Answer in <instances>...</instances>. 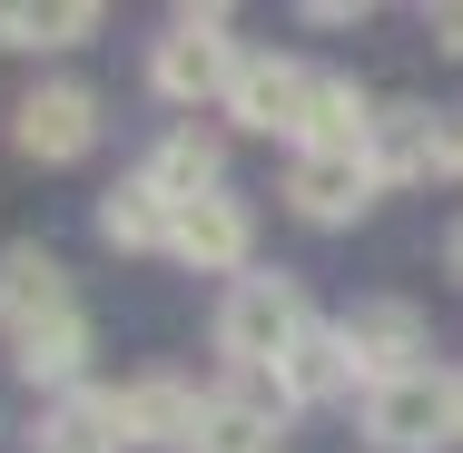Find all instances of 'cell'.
I'll list each match as a JSON object with an SVG mask.
<instances>
[{
	"mask_svg": "<svg viewBox=\"0 0 463 453\" xmlns=\"http://www.w3.org/2000/svg\"><path fill=\"white\" fill-rule=\"evenodd\" d=\"M138 178L158 187L168 207H197V197H217V178H227V148L207 138V128H168L158 148H148V168Z\"/></svg>",
	"mask_w": 463,
	"mask_h": 453,
	"instance_id": "cell-13",
	"label": "cell"
},
{
	"mask_svg": "<svg viewBox=\"0 0 463 453\" xmlns=\"http://www.w3.org/2000/svg\"><path fill=\"white\" fill-rule=\"evenodd\" d=\"M247 247H257V217L217 187V197H197V207H178V237H168V257L197 276H237L247 267Z\"/></svg>",
	"mask_w": 463,
	"mask_h": 453,
	"instance_id": "cell-10",
	"label": "cell"
},
{
	"mask_svg": "<svg viewBox=\"0 0 463 453\" xmlns=\"http://www.w3.org/2000/svg\"><path fill=\"white\" fill-rule=\"evenodd\" d=\"M286 384L277 374H237V384H217L207 394V414H197V444L187 453H277L286 444Z\"/></svg>",
	"mask_w": 463,
	"mask_h": 453,
	"instance_id": "cell-5",
	"label": "cell"
},
{
	"mask_svg": "<svg viewBox=\"0 0 463 453\" xmlns=\"http://www.w3.org/2000/svg\"><path fill=\"white\" fill-rule=\"evenodd\" d=\"M365 168L384 187H394V178H434V109H374Z\"/></svg>",
	"mask_w": 463,
	"mask_h": 453,
	"instance_id": "cell-17",
	"label": "cell"
},
{
	"mask_svg": "<svg viewBox=\"0 0 463 453\" xmlns=\"http://www.w3.org/2000/svg\"><path fill=\"white\" fill-rule=\"evenodd\" d=\"M237 70H247V50L227 40V10H178L168 20V40L148 50V90L178 99V109H227V90H237Z\"/></svg>",
	"mask_w": 463,
	"mask_h": 453,
	"instance_id": "cell-3",
	"label": "cell"
},
{
	"mask_svg": "<svg viewBox=\"0 0 463 453\" xmlns=\"http://www.w3.org/2000/svg\"><path fill=\"white\" fill-rule=\"evenodd\" d=\"M444 267H454V276H463V217H454V237H444Z\"/></svg>",
	"mask_w": 463,
	"mask_h": 453,
	"instance_id": "cell-22",
	"label": "cell"
},
{
	"mask_svg": "<svg viewBox=\"0 0 463 453\" xmlns=\"http://www.w3.org/2000/svg\"><path fill=\"white\" fill-rule=\"evenodd\" d=\"M277 384H286V404H335L345 384H355V355H345V335L335 326H316L296 355L277 364Z\"/></svg>",
	"mask_w": 463,
	"mask_h": 453,
	"instance_id": "cell-18",
	"label": "cell"
},
{
	"mask_svg": "<svg viewBox=\"0 0 463 453\" xmlns=\"http://www.w3.org/2000/svg\"><path fill=\"white\" fill-rule=\"evenodd\" d=\"M99 237H109L118 257H138V247H168V237H178V207H168L148 178H128V187H109V197H99Z\"/></svg>",
	"mask_w": 463,
	"mask_h": 453,
	"instance_id": "cell-16",
	"label": "cell"
},
{
	"mask_svg": "<svg viewBox=\"0 0 463 453\" xmlns=\"http://www.w3.org/2000/svg\"><path fill=\"white\" fill-rule=\"evenodd\" d=\"M365 444L374 453H444V444H463V374L414 364V374L374 384L365 394Z\"/></svg>",
	"mask_w": 463,
	"mask_h": 453,
	"instance_id": "cell-2",
	"label": "cell"
},
{
	"mask_svg": "<svg viewBox=\"0 0 463 453\" xmlns=\"http://www.w3.org/2000/svg\"><path fill=\"white\" fill-rule=\"evenodd\" d=\"M306 99H316V70H306V60L247 50V70H237V90H227V118L257 128V138H306Z\"/></svg>",
	"mask_w": 463,
	"mask_h": 453,
	"instance_id": "cell-6",
	"label": "cell"
},
{
	"mask_svg": "<svg viewBox=\"0 0 463 453\" xmlns=\"http://www.w3.org/2000/svg\"><path fill=\"white\" fill-rule=\"evenodd\" d=\"M10 148L40 158V168L90 158V148H99V90H80V80H40V90L10 109Z\"/></svg>",
	"mask_w": 463,
	"mask_h": 453,
	"instance_id": "cell-4",
	"label": "cell"
},
{
	"mask_svg": "<svg viewBox=\"0 0 463 453\" xmlns=\"http://www.w3.org/2000/svg\"><path fill=\"white\" fill-rule=\"evenodd\" d=\"M60 316H80L60 257H50V247H0V335L20 345V335H40V326H60Z\"/></svg>",
	"mask_w": 463,
	"mask_h": 453,
	"instance_id": "cell-9",
	"label": "cell"
},
{
	"mask_svg": "<svg viewBox=\"0 0 463 453\" xmlns=\"http://www.w3.org/2000/svg\"><path fill=\"white\" fill-rule=\"evenodd\" d=\"M335 335H345V355H355V384H365V394L424 364V316H414L404 296H365V306H355Z\"/></svg>",
	"mask_w": 463,
	"mask_h": 453,
	"instance_id": "cell-7",
	"label": "cell"
},
{
	"mask_svg": "<svg viewBox=\"0 0 463 453\" xmlns=\"http://www.w3.org/2000/svg\"><path fill=\"white\" fill-rule=\"evenodd\" d=\"M434 178H463V109H434Z\"/></svg>",
	"mask_w": 463,
	"mask_h": 453,
	"instance_id": "cell-20",
	"label": "cell"
},
{
	"mask_svg": "<svg viewBox=\"0 0 463 453\" xmlns=\"http://www.w3.org/2000/svg\"><path fill=\"white\" fill-rule=\"evenodd\" d=\"M10 364H20V384H50V394H80V384H90V316H60V326L20 335V345H10Z\"/></svg>",
	"mask_w": 463,
	"mask_h": 453,
	"instance_id": "cell-14",
	"label": "cell"
},
{
	"mask_svg": "<svg viewBox=\"0 0 463 453\" xmlns=\"http://www.w3.org/2000/svg\"><path fill=\"white\" fill-rule=\"evenodd\" d=\"M99 0H0V50H80Z\"/></svg>",
	"mask_w": 463,
	"mask_h": 453,
	"instance_id": "cell-15",
	"label": "cell"
},
{
	"mask_svg": "<svg viewBox=\"0 0 463 453\" xmlns=\"http://www.w3.org/2000/svg\"><path fill=\"white\" fill-rule=\"evenodd\" d=\"M374 168L365 158H296V168H286V207H296V217H306V227H345V217H365L374 207Z\"/></svg>",
	"mask_w": 463,
	"mask_h": 453,
	"instance_id": "cell-11",
	"label": "cell"
},
{
	"mask_svg": "<svg viewBox=\"0 0 463 453\" xmlns=\"http://www.w3.org/2000/svg\"><path fill=\"white\" fill-rule=\"evenodd\" d=\"M40 453H118V394H99V384L60 394V414L40 424Z\"/></svg>",
	"mask_w": 463,
	"mask_h": 453,
	"instance_id": "cell-19",
	"label": "cell"
},
{
	"mask_svg": "<svg viewBox=\"0 0 463 453\" xmlns=\"http://www.w3.org/2000/svg\"><path fill=\"white\" fill-rule=\"evenodd\" d=\"M434 40H444V50L463 60V0H444V10H434Z\"/></svg>",
	"mask_w": 463,
	"mask_h": 453,
	"instance_id": "cell-21",
	"label": "cell"
},
{
	"mask_svg": "<svg viewBox=\"0 0 463 453\" xmlns=\"http://www.w3.org/2000/svg\"><path fill=\"white\" fill-rule=\"evenodd\" d=\"M197 414H207V394L187 384V374H128L118 384V444H158V453H187L197 444Z\"/></svg>",
	"mask_w": 463,
	"mask_h": 453,
	"instance_id": "cell-8",
	"label": "cell"
},
{
	"mask_svg": "<svg viewBox=\"0 0 463 453\" xmlns=\"http://www.w3.org/2000/svg\"><path fill=\"white\" fill-rule=\"evenodd\" d=\"M306 335H316V316H306V296L286 276H237L227 306H217V355L237 364V374H277Z\"/></svg>",
	"mask_w": 463,
	"mask_h": 453,
	"instance_id": "cell-1",
	"label": "cell"
},
{
	"mask_svg": "<svg viewBox=\"0 0 463 453\" xmlns=\"http://www.w3.org/2000/svg\"><path fill=\"white\" fill-rule=\"evenodd\" d=\"M374 138V99L355 80H335V70H316V99H306V138H296V158H365Z\"/></svg>",
	"mask_w": 463,
	"mask_h": 453,
	"instance_id": "cell-12",
	"label": "cell"
}]
</instances>
